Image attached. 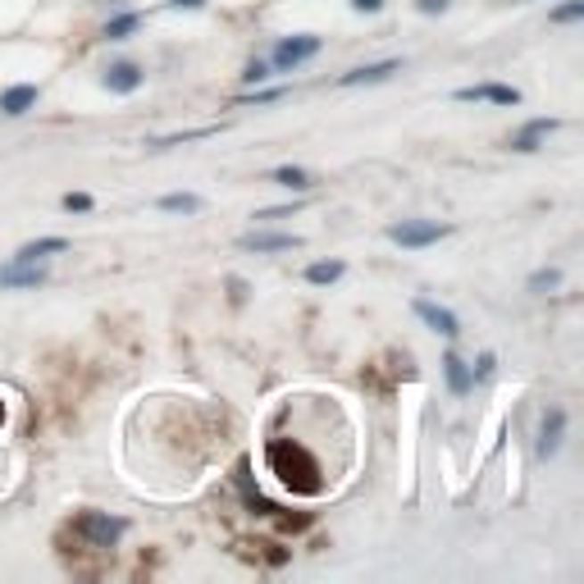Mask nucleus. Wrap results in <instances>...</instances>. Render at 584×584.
I'll use <instances>...</instances> for the list:
<instances>
[{
	"mask_svg": "<svg viewBox=\"0 0 584 584\" xmlns=\"http://www.w3.org/2000/svg\"><path fill=\"white\" fill-rule=\"evenodd\" d=\"M137 23H142V14H119V19H110V23H105V42H124L128 32H137Z\"/></svg>",
	"mask_w": 584,
	"mask_h": 584,
	"instance_id": "aec40b11",
	"label": "nucleus"
},
{
	"mask_svg": "<svg viewBox=\"0 0 584 584\" xmlns=\"http://www.w3.org/2000/svg\"><path fill=\"white\" fill-rule=\"evenodd\" d=\"M224 124H206V128H187V133H165V137H155L151 146L155 151H165V146H183V142H202V137H219Z\"/></svg>",
	"mask_w": 584,
	"mask_h": 584,
	"instance_id": "a211bd4d",
	"label": "nucleus"
},
{
	"mask_svg": "<svg viewBox=\"0 0 584 584\" xmlns=\"http://www.w3.org/2000/svg\"><path fill=\"white\" fill-rule=\"evenodd\" d=\"M448 233H452V224H439V219H402V224L388 228V238L398 247H434Z\"/></svg>",
	"mask_w": 584,
	"mask_h": 584,
	"instance_id": "f03ea898",
	"label": "nucleus"
},
{
	"mask_svg": "<svg viewBox=\"0 0 584 584\" xmlns=\"http://www.w3.org/2000/svg\"><path fill=\"white\" fill-rule=\"evenodd\" d=\"M105 87H110L114 96H133V92L142 87V69H137V64H128V60L110 64V69H105Z\"/></svg>",
	"mask_w": 584,
	"mask_h": 584,
	"instance_id": "9b49d317",
	"label": "nucleus"
},
{
	"mask_svg": "<svg viewBox=\"0 0 584 584\" xmlns=\"http://www.w3.org/2000/svg\"><path fill=\"white\" fill-rule=\"evenodd\" d=\"M548 19H553V23H575V19H584V0H566V5H557Z\"/></svg>",
	"mask_w": 584,
	"mask_h": 584,
	"instance_id": "4be33fe9",
	"label": "nucleus"
},
{
	"mask_svg": "<svg viewBox=\"0 0 584 584\" xmlns=\"http://www.w3.org/2000/svg\"><path fill=\"white\" fill-rule=\"evenodd\" d=\"M357 10H366V14H374V10H383V0H352Z\"/></svg>",
	"mask_w": 584,
	"mask_h": 584,
	"instance_id": "bb28decb",
	"label": "nucleus"
},
{
	"mask_svg": "<svg viewBox=\"0 0 584 584\" xmlns=\"http://www.w3.org/2000/svg\"><path fill=\"white\" fill-rule=\"evenodd\" d=\"M457 101H489V105H521L516 87H502V83H475V87H461Z\"/></svg>",
	"mask_w": 584,
	"mask_h": 584,
	"instance_id": "1a4fd4ad",
	"label": "nucleus"
},
{
	"mask_svg": "<svg viewBox=\"0 0 584 584\" xmlns=\"http://www.w3.org/2000/svg\"><path fill=\"white\" fill-rule=\"evenodd\" d=\"M37 96H42V92H37L32 83L5 87V92H0V114H10V119H19V114H28V110L37 105Z\"/></svg>",
	"mask_w": 584,
	"mask_h": 584,
	"instance_id": "f8f14e48",
	"label": "nucleus"
},
{
	"mask_svg": "<svg viewBox=\"0 0 584 584\" xmlns=\"http://www.w3.org/2000/svg\"><path fill=\"white\" fill-rule=\"evenodd\" d=\"M169 5H174V10H202L206 0H169Z\"/></svg>",
	"mask_w": 584,
	"mask_h": 584,
	"instance_id": "cd10ccee",
	"label": "nucleus"
},
{
	"mask_svg": "<svg viewBox=\"0 0 584 584\" xmlns=\"http://www.w3.org/2000/svg\"><path fill=\"white\" fill-rule=\"evenodd\" d=\"M269 465H275V475H279L288 489H301V493H316V489H320L316 461H310L301 448L288 452V443H269Z\"/></svg>",
	"mask_w": 584,
	"mask_h": 584,
	"instance_id": "f257e3e1",
	"label": "nucleus"
},
{
	"mask_svg": "<svg viewBox=\"0 0 584 584\" xmlns=\"http://www.w3.org/2000/svg\"><path fill=\"white\" fill-rule=\"evenodd\" d=\"M269 178H275L279 187H288V192H310V187H316V178H310L306 169H297V165H279Z\"/></svg>",
	"mask_w": 584,
	"mask_h": 584,
	"instance_id": "6ab92c4d",
	"label": "nucleus"
},
{
	"mask_svg": "<svg viewBox=\"0 0 584 584\" xmlns=\"http://www.w3.org/2000/svg\"><path fill=\"white\" fill-rule=\"evenodd\" d=\"M402 64L398 60H383V64H361V69H352V73H342L338 78V87H366V83H388Z\"/></svg>",
	"mask_w": 584,
	"mask_h": 584,
	"instance_id": "9d476101",
	"label": "nucleus"
},
{
	"mask_svg": "<svg viewBox=\"0 0 584 584\" xmlns=\"http://www.w3.org/2000/svg\"><path fill=\"white\" fill-rule=\"evenodd\" d=\"M543 133H557V119H530V124L512 137V151H525V155L539 151V137H543Z\"/></svg>",
	"mask_w": 584,
	"mask_h": 584,
	"instance_id": "4468645a",
	"label": "nucleus"
},
{
	"mask_svg": "<svg viewBox=\"0 0 584 584\" xmlns=\"http://www.w3.org/2000/svg\"><path fill=\"white\" fill-rule=\"evenodd\" d=\"M411 310H415V316H420L424 325H430L434 333H443V338H457V333H461V325H457L452 310H448V306H434L430 297H415V301H411Z\"/></svg>",
	"mask_w": 584,
	"mask_h": 584,
	"instance_id": "423d86ee",
	"label": "nucleus"
},
{
	"mask_svg": "<svg viewBox=\"0 0 584 584\" xmlns=\"http://www.w3.org/2000/svg\"><path fill=\"white\" fill-rule=\"evenodd\" d=\"M155 206L169 210V215H197L206 202H202V197H192V192H165V197L155 202Z\"/></svg>",
	"mask_w": 584,
	"mask_h": 584,
	"instance_id": "f3484780",
	"label": "nucleus"
},
{
	"mask_svg": "<svg viewBox=\"0 0 584 584\" xmlns=\"http://www.w3.org/2000/svg\"><path fill=\"white\" fill-rule=\"evenodd\" d=\"M243 78H247V83H265V78H269V64H260V60H256V64H247V73H243Z\"/></svg>",
	"mask_w": 584,
	"mask_h": 584,
	"instance_id": "393cba45",
	"label": "nucleus"
},
{
	"mask_svg": "<svg viewBox=\"0 0 584 584\" xmlns=\"http://www.w3.org/2000/svg\"><path fill=\"white\" fill-rule=\"evenodd\" d=\"M443 379H448V388H452L457 398H465V393L475 388V374H471V366H465L457 352H448V357H443Z\"/></svg>",
	"mask_w": 584,
	"mask_h": 584,
	"instance_id": "ddd939ff",
	"label": "nucleus"
},
{
	"mask_svg": "<svg viewBox=\"0 0 584 584\" xmlns=\"http://www.w3.org/2000/svg\"><path fill=\"white\" fill-rule=\"evenodd\" d=\"M83 539H92L96 548H114V543L124 539V530H128V521H114V516H101V512H83L78 516V525H73Z\"/></svg>",
	"mask_w": 584,
	"mask_h": 584,
	"instance_id": "20e7f679",
	"label": "nucleus"
},
{
	"mask_svg": "<svg viewBox=\"0 0 584 584\" xmlns=\"http://www.w3.org/2000/svg\"><path fill=\"white\" fill-rule=\"evenodd\" d=\"M342 275H347V265H342V260H316V265H306V284H316V288L338 284Z\"/></svg>",
	"mask_w": 584,
	"mask_h": 584,
	"instance_id": "dca6fc26",
	"label": "nucleus"
},
{
	"mask_svg": "<svg viewBox=\"0 0 584 584\" xmlns=\"http://www.w3.org/2000/svg\"><path fill=\"white\" fill-rule=\"evenodd\" d=\"M238 247H243V251L269 256V251H292V247H301V238H297V233H265V228H251V233H243V238H238Z\"/></svg>",
	"mask_w": 584,
	"mask_h": 584,
	"instance_id": "39448f33",
	"label": "nucleus"
},
{
	"mask_svg": "<svg viewBox=\"0 0 584 584\" xmlns=\"http://www.w3.org/2000/svg\"><path fill=\"white\" fill-rule=\"evenodd\" d=\"M562 288V269H534L530 275V292H553Z\"/></svg>",
	"mask_w": 584,
	"mask_h": 584,
	"instance_id": "412c9836",
	"label": "nucleus"
},
{
	"mask_svg": "<svg viewBox=\"0 0 584 584\" xmlns=\"http://www.w3.org/2000/svg\"><path fill=\"white\" fill-rule=\"evenodd\" d=\"M415 5H420V14H443L448 0H415Z\"/></svg>",
	"mask_w": 584,
	"mask_h": 584,
	"instance_id": "a878e982",
	"label": "nucleus"
},
{
	"mask_svg": "<svg viewBox=\"0 0 584 584\" xmlns=\"http://www.w3.org/2000/svg\"><path fill=\"white\" fill-rule=\"evenodd\" d=\"M37 284H46V269L37 265V260H10V265H0V288H37Z\"/></svg>",
	"mask_w": 584,
	"mask_h": 584,
	"instance_id": "6e6552de",
	"label": "nucleus"
},
{
	"mask_svg": "<svg viewBox=\"0 0 584 584\" xmlns=\"http://www.w3.org/2000/svg\"><path fill=\"white\" fill-rule=\"evenodd\" d=\"M320 37H310V32H301V37H284V42L275 46V55H269V64H275L279 73H292L297 64H306L310 55H320Z\"/></svg>",
	"mask_w": 584,
	"mask_h": 584,
	"instance_id": "7ed1b4c3",
	"label": "nucleus"
},
{
	"mask_svg": "<svg viewBox=\"0 0 584 584\" xmlns=\"http://www.w3.org/2000/svg\"><path fill=\"white\" fill-rule=\"evenodd\" d=\"M562 439H566V411L548 407V415H543V424H539V457H557Z\"/></svg>",
	"mask_w": 584,
	"mask_h": 584,
	"instance_id": "0eeeda50",
	"label": "nucleus"
},
{
	"mask_svg": "<svg viewBox=\"0 0 584 584\" xmlns=\"http://www.w3.org/2000/svg\"><path fill=\"white\" fill-rule=\"evenodd\" d=\"M55 251H69V238H37V243H23L19 251H14V260H46V256H55Z\"/></svg>",
	"mask_w": 584,
	"mask_h": 584,
	"instance_id": "2eb2a0df",
	"label": "nucleus"
},
{
	"mask_svg": "<svg viewBox=\"0 0 584 584\" xmlns=\"http://www.w3.org/2000/svg\"><path fill=\"white\" fill-rule=\"evenodd\" d=\"M493 366H498V357H493V352H484V357H480V366H475L471 374H475V379H489V374H493Z\"/></svg>",
	"mask_w": 584,
	"mask_h": 584,
	"instance_id": "b1692460",
	"label": "nucleus"
},
{
	"mask_svg": "<svg viewBox=\"0 0 584 584\" xmlns=\"http://www.w3.org/2000/svg\"><path fill=\"white\" fill-rule=\"evenodd\" d=\"M64 210L87 215V210H92V197H87V192H64Z\"/></svg>",
	"mask_w": 584,
	"mask_h": 584,
	"instance_id": "5701e85b",
	"label": "nucleus"
}]
</instances>
